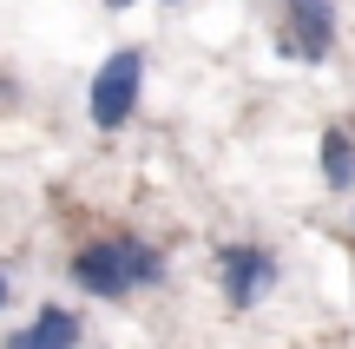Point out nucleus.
<instances>
[{"label":"nucleus","instance_id":"nucleus-1","mask_svg":"<svg viewBox=\"0 0 355 349\" xmlns=\"http://www.w3.org/2000/svg\"><path fill=\"white\" fill-rule=\"evenodd\" d=\"M66 277L92 297H132V290L165 284V250L152 237H92V244L73 250Z\"/></svg>","mask_w":355,"mask_h":349},{"label":"nucleus","instance_id":"nucleus-2","mask_svg":"<svg viewBox=\"0 0 355 349\" xmlns=\"http://www.w3.org/2000/svg\"><path fill=\"white\" fill-rule=\"evenodd\" d=\"M139 92H145V53L139 46H119L112 60L92 73V92H86V112L99 132H119L132 112H139Z\"/></svg>","mask_w":355,"mask_h":349},{"label":"nucleus","instance_id":"nucleus-7","mask_svg":"<svg viewBox=\"0 0 355 349\" xmlns=\"http://www.w3.org/2000/svg\"><path fill=\"white\" fill-rule=\"evenodd\" d=\"M7 303H13V284H7V277H0V310H7Z\"/></svg>","mask_w":355,"mask_h":349},{"label":"nucleus","instance_id":"nucleus-8","mask_svg":"<svg viewBox=\"0 0 355 349\" xmlns=\"http://www.w3.org/2000/svg\"><path fill=\"white\" fill-rule=\"evenodd\" d=\"M105 7H132V0H105Z\"/></svg>","mask_w":355,"mask_h":349},{"label":"nucleus","instance_id":"nucleus-6","mask_svg":"<svg viewBox=\"0 0 355 349\" xmlns=\"http://www.w3.org/2000/svg\"><path fill=\"white\" fill-rule=\"evenodd\" d=\"M316 165H322V185H329V191H349L355 185V132L329 126L322 145H316Z\"/></svg>","mask_w":355,"mask_h":349},{"label":"nucleus","instance_id":"nucleus-3","mask_svg":"<svg viewBox=\"0 0 355 349\" xmlns=\"http://www.w3.org/2000/svg\"><path fill=\"white\" fill-rule=\"evenodd\" d=\"M217 284H224V303L230 310H257V303L277 290V257L263 244H230L217 257Z\"/></svg>","mask_w":355,"mask_h":349},{"label":"nucleus","instance_id":"nucleus-4","mask_svg":"<svg viewBox=\"0 0 355 349\" xmlns=\"http://www.w3.org/2000/svg\"><path fill=\"white\" fill-rule=\"evenodd\" d=\"M283 40L277 46L290 53V60H329L336 46V7L329 0H283Z\"/></svg>","mask_w":355,"mask_h":349},{"label":"nucleus","instance_id":"nucleus-9","mask_svg":"<svg viewBox=\"0 0 355 349\" xmlns=\"http://www.w3.org/2000/svg\"><path fill=\"white\" fill-rule=\"evenodd\" d=\"M165 7H178V0H165Z\"/></svg>","mask_w":355,"mask_h":349},{"label":"nucleus","instance_id":"nucleus-5","mask_svg":"<svg viewBox=\"0 0 355 349\" xmlns=\"http://www.w3.org/2000/svg\"><path fill=\"white\" fill-rule=\"evenodd\" d=\"M79 337H86V330H79V316L60 310V303H46L26 330H13V337H7V349H79Z\"/></svg>","mask_w":355,"mask_h":349}]
</instances>
